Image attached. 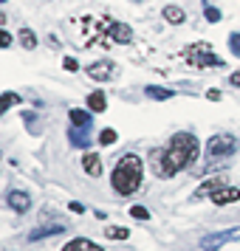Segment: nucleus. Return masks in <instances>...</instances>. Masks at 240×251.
Here are the masks:
<instances>
[{
  "mask_svg": "<svg viewBox=\"0 0 240 251\" xmlns=\"http://www.w3.org/2000/svg\"><path fill=\"white\" fill-rule=\"evenodd\" d=\"M71 141H74V144H77V147H88V144H91V138H88V133H82L80 127H71Z\"/></svg>",
  "mask_w": 240,
  "mask_h": 251,
  "instance_id": "obj_19",
  "label": "nucleus"
},
{
  "mask_svg": "<svg viewBox=\"0 0 240 251\" xmlns=\"http://www.w3.org/2000/svg\"><path fill=\"white\" fill-rule=\"evenodd\" d=\"M204 14H206V20H209V23H217V20H220V12H217L215 6H206Z\"/></svg>",
  "mask_w": 240,
  "mask_h": 251,
  "instance_id": "obj_25",
  "label": "nucleus"
},
{
  "mask_svg": "<svg viewBox=\"0 0 240 251\" xmlns=\"http://www.w3.org/2000/svg\"><path fill=\"white\" fill-rule=\"evenodd\" d=\"M105 237H107V240H127V237H130V231L122 228V226H107V228H105Z\"/></svg>",
  "mask_w": 240,
  "mask_h": 251,
  "instance_id": "obj_21",
  "label": "nucleus"
},
{
  "mask_svg": "<svg viewBox=\"0 0 240 251\" xmlns=\"http://www.w3.org/2000/svg\"><path fill=\"white\" fill-rule=\"evenodd\" d=\"M116 74H119L116 62H93V65H88V76H91V79H96V82L113 79Z\"/></svg>",
  "mask_w": 240,
  "mask_h": 251,
  "instance_id": "obj_6",
  "label": "nucleus"
},
{
  "mask_svg": "<svg viewBox=\"0 0 240 251\" xmlns=\"http://www.w3.org/2000/svg\"><path fill=\"white\" fill-rule=\"evenodd\" d=\"M220 186H226V181H223V178H209L204 186H198V189H195V198H198V201H201V198H212Z\"/></svg>",
  "mask_w": 240,
  "mask_h": 251,
  "instance_id": "obj_13",
  "label": "nucleus"
},
{
  "mask_svg": "<svg viewBox=\"0 0 240 251\" xmlns=\"http://www.w3.org/2000/svg\"><path fill=\"white\" fill-rule=\"evenodd\" d=\"M164 20L167 23H175V25H181L184 20H187V14H184V9H178V6H164Z\"/></svg>",
  "mask_w": 240,
  "mask_h": 251,
  "instance_id": "obj_15",
  "label": "nucleus"
},
{
  "mask_svg": "<svg viewBox=\"0 0 240 251\" xmlns=\"http://www.w3.org/2000/svg\"><path fill=\"white\" fill-rule=\"evenodd\" d=\"M240 201V189L238 186H220L215 195H212V203L215 206H226V203H235Z\"/></svg>",
  "mask_w": 240,
  "mask_h": 251,
  "instance_id": "obj_9",
  "label": "nucleus"
},
{
  "mask_svg": "<svg viewBox=\"0 0 240 251\" xmlns=\"http://www.w3.org/2000/svg\"><path fill=\"white\" fill-rule=\"evenodd\" d=\"M144 93H147L150 99H159V102H164V99H172V91H167V88H144Z\"/></svg>",
  "mask_w": 240,
  "mask_h": 251,
  "instance_id": "obj_20",
  "label": "nucleus"
},
{
  "mask_svg": "<svg viewBox=\"0 0 240 251\" xmlns=\"http://www.w3.org/2000/svg\"><path fill=\"white\" fill-rule=\"evenodd\" d=\"M229 85H235V88H240V71H235V74L229 76Z\"/></svg>",
  "mask_w": 240,
  "mask_h": 251,
  "instance_id": "obj_28",
  "label": "nucleus"
},
{
  "mask_svg": "<svg viewBox=\"0 0 240 251\" xmlns=\"http://www.w3.org/2000/svg\"><path fill=\"white\" fill-rule=\"evenodd\" d=\"M141 178H144V167H141V158L127 152L116 161L113 172H110V186H113L119 195H133L138 192L141 186Z\"/></svg>",
  "mask_w": 240,
  "mask_h": 251,
  "instance_id": "obj_2",
  "label": "nucleus"
},
{
  "mask_svg": "<svg viewBox=\"0 0 240 251\" xmlns=\"http://www.w3.org/2000/svg\"><path fill=\"white\" fill-rule=\"evenodd\" d=\"M229 240H240V228H229V231H220V234H206L201 246H204V251H215Z\"/></svg>",
  "mask_w": 240,
  "mask_h": 251,
  "instance_id": "obj_5",
  "label": "nucleus"
},
{
  "mask_svg": "<svg viewBox=\"0 0 240 251\" xmlns=\"http://www.w3.org/2000/svg\"><path fill=\"white\" fill-rule=\"evenodd\" d=\"M201 152V144H198V136L192 133H175V136L164 144V147H156L150 152V167L159 178H172L175 172L187 170Z\"/></svg>",
  "mask_w": 240,
  "mask_h": 251,
  "instance_id": "obj_1",
  "label": "nucleus"
},
{
  "mask_svg": "<svg viewBox=\"0 0 240 251\" xmlns=\"http://www.w3.org/2000/svg\"><path fill=\"white\" fill-rule=\"evenodd\" d=\"M65 231V223H48V226H37L31 234H28V240L31 243H37V240H46L51 237V234H62Z\"/></svg>",
  "mask_w": 240,
  "mask_h": 251,
  "instance_id": "obj_11",
  "label": "nucleus"
},
{
  "mask_svg": "<svg viewBox=\"0 0 240 251\" xmlns=\"http://www.w3.org/2000/svg\"><path fill=\"white\" fill-rule=\"evenodd\" d=\"M116 138H119V136H116V130H110V127H105L102 133H99V141H102L105 147H110V144H116Z\"/></svg>",
  "mask_w": 240,
  "mask_h": 251,
  "instance_id": "obj_22",
  "label": "nucleus"
},
{
  "mask_svg": "<svg viewBox=\"0 0 240 251\" xmlns=\"http://www.w3.org/2000/svg\"><path fill=\"white\" fill-rule=\"evenodd\" d=\"M0 3H6V0H0Z\"/></svg>",
  "mask_w": 240,
  "mask_h": 251,
  "instance_id": "obj_32",
  "label": "nucleus"
},
{
  "mask_svg": "<svg viewBox=\"0 0 240 251\" xmlns=\"http://www.w3.org/2000/svg\"><path fill=\"white\" fill-rule=\"evenodd\" d=\"M184 62L192 65V68H223L226 65L217 54H212V48L206 43H195V46L184 48Z\"/></svg>",
  "mask_w": 240,
  "mask_h": 251,
  "instance_id": "obj_3",
  "label": "nucleus"
},
{
  "mask_svg": "<svg viewBox=\"0 0 240 251\" xmlns=\"http://www.w3.org/2000/svg\"><path fill=\"white\" fill-rule=\"evenodd\" d=\"M62 251H105V249L99 246V243L88 240V237H74V240H71V243H68V246H65Z\"/></svg>",
  "mask_w": 240,
  "mask_h": 251,
  "instance_id": "obj_12",
  "label": "nucleus"
},
{
  "mask_svg": "<svg viewBox=\"0 0 240 251\" xmlns=\"http://www.w3.org/2000/svg\"><path fill=\"white\" fill-rule=\"evenodd\" d=\"M206 99H212V102H217V99H220V91H215V88H212V91L206 93Z\"/></svg>",
  "mask_w": 240,
  "mask_h": 251,
  "instance_id": "obj_29",
  "label": "nucleus"
},
{
  "mask_svg": "<svg viewBox=\"0 0 240 251\" xmlns=\"http://www.w3.org/2000/svg\"><path fill=\"white\" fill-rule=\"evenodd\" d=\"M82 170L91 178H99L102 175V158H99V152H85L82 155Z\"/></svg>",
  "mask_w": 240,
  "mask_h": 251,
  "instance_id": "obj_10",
  "label": "nucleus"
},
{
  "mask_svg": "<svg viewBox=\"0 0 240 251\" xmlns=\"http://www.w3.org/2000/svg\"><path fill=\"white\" fill-rule=\"evenodd\" d=\"M6 203L12 206L17 215H26V212L31 209V198H28V192H23V189H12V192L6 195Z\"/></svg>",
  "mask_w": 240,
  "mask_h": 251,
  "instance_id": "obj_7",
  "label": "nucleus"
},
{
  "mask_svg": "<svg viewBox=\"0 0 240 251\" xmlns=\"http://www.w3.org/2000/svg\"><path fill=\"white\" fill-rule=\"evenodd\" d=\"M71 212H77V215H82V212H85V206H82V203H71Z\"/></svg>",
  "mask_w": 240,
  "mask_h": 251,
  "instance_id": "obj_30",
  "label": "nucleus"
},
{
  "mask_svg": "<svg viewBox=\"0 0 240 251\" xmlns=\"http://www.w3.org/2000/svg\"><path fill=\"white\" fill-rule=\"evenodd\" d=\"M130 217H136V220H150V212L144 206H130Z\"/></svg>",
  "mask_w": 240,
  "mask_h": 251,
  "instance_id": "obj_23",
  "label": "nucleus"
},
{
  "mask_svg": "<svg viewBox=\"0 0 240 251\" xmlns=\"http://www.w3.org/2000/svg\"><path fill=\"white\" fill-rule=\"evenodd\" d=\"M107 37H110L113 43H119V46H127V43L133 40V28H130L127 23H116V20H113V25H110Z\"/></svg>",
  "mask_w": 240,
  "mask_h": 251,
  "instance_id": "obj_8",
  "label": "nucleus"
},
{
  "mask_svg": "<svg viewBox=\"0 0 240 251\" xmlns=\"http://www.w3.org/2000/svg\"><path fill=\"white\" fill-rule=\"evenodd\" d=\"M17 40H20V46H23L26 51H34V48H37V34L31 31V28H20Z\"/></svg>",
  "mask_w": 240,
  "mask_h": 251,
  "instance_id": "obj_17",
  "label": "nucleus"
},
{
  "mask_svg": "<svg viewBox=\"0 0 240 251\" xmlns=\"http://www.w3.org/2000/svg\"><path fill=\"white\" fill-rule=\"evenodd\" d=\"M232 152H238V138L232 133H220V136H212L206 141V155L209 158H229Z\"/></svg>",
  "mask_w": 240,
  "mask_h": 251,
  "instance_id": "obj_4",
  "label": "nucleus"
},
{
  "mask_svg": "<svg viewBox=\"0 0 240 251\" xmlns=\"http://www.w3.org/2000/svg\"><path fill=\"white\" fill-rule=\"evenodd\" d=\"M20 104V96L17 93H0V116L6 113L9 107H17Z\"/></svg>",
  "mask_w": 240,
  "mask_h": 251,
  "instance_id": "obj_18",
  "label": "nucleus"
},
{
  "mask_svg": "<svg viewBox=\"0 0 240 251\" xmlns=\"http://www.w3.org/2000/svg\"><path fill=\"white\" fill-rule=\"evenodd\" d=\"M71 127H80V130H85V127H91V113L88 110H80V107H71Z\"/></svg>",
  "mask_w": 240,
  "mask_h": 251,
  "instance_id": "obj_14",
  "label": "nucleus"
},
{
  "mask_svg": "<svg viewBox=\"0 0 240 251\" xmlns=\"http://www.w3.org/2000/svg\"><path fill=\"white\" fill-rule=\"evenodd\" d=\"M229 48H232V54L240 59V31H235V34L229 37Z\"/></svg>",
  "mask_w": 240,
  "mask_h": 251,
  "instance_id": "obj_24",
  "label": "nucleus"
},
{
  "mask_svg": "<svg viewBox=\"0 0 240 251\" xmlns=\"http://www.w3.org/2000/svg\"><path fill=\"white\" fill-rule=\"evenodd\" d=\"M88 107H91L93 113H102V110H107V99H105L102 91H93L91 96H88Z\"/></svg>",
  "mask_w": 240,
  "mask_h": 251,
  "instance_id": "obj_16",
  "label": "nucleus"
},
{
  "mask_svg": "<svg viewBox=\"0 0 240 251\" xmlns=\"http://www.w3.org/2000/svg\"><path fill=\"white\" fill-rule=\"evenodd\" d=\"M3 25H6V14L0 12V28H3Z\"/></svg>",
  "mask_w": 240,
  "mask_h": 251,
  "instance_id": "obj_31",
  "label": "nucleus"
},
{
  "mask_svg": "<svg viewBox=\"0 0 240 251\" xmlns=\"http://www.w3.org/2000/svg\"><path fill=\"white\" fill-rule=\"evenodd\" d=\"M62 65H65V71H80V62H77L74 57H65V62H62Z\"/></svg>",
  "mask_w": 240,
  "mask_h": 251,
  "instance_id": "obj_27",
  "label": "nucleus"
},
{
  "mask_svg": "<svg viewBox=\"0 0 240 251\" xmlns=\"http://www.w3.org/2000/svg\"><path fill=\"white\" fill-rule=\"evenodd\" d=\"M12 40H14V37L9 34V31H3V28H0V48H9V46H12Z\"/></svg>",
  "mask_w": 240,
  "mask_h": 251,
  "instance_id": "obj_26",
  "label": "nucleus"
}]
</instances>
